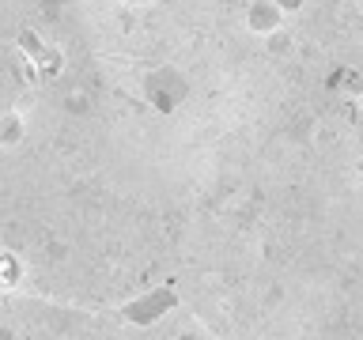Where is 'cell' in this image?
I'll use <instances>...</instances> for the list:
<instances>
[{
    "instance_id": "cell-2",
    "label": "cell",
    "mask_w": 363,
    "mask_h": 340,
    "mask_svg": "<svg viewBox=\"0 0 363 340\" xmlns=\"http://www.w3.org/2000/svg\"><path fill=\"white\" fill-rule=\"evenodd\" d=\"M27 283V261L16 249H0V295H16Z\"/></svg>"
},
{
    "instance_id": "cell-4",
    "label": "cell",
    "mask_w": 363,
    "mask_h": 340,
    "mask_svg": "<svg viewBox=\"0 0 363 340\" xmlns=\"http://www.w3.org/2000/svg\"><path fill=\"white\" fill-rule=\"evenodd\" d=\"M277 4H280V11H284V19H291V16H299V11H303L306 0H277Z\"/></svg>"
},
{
    "instance_id": "cell-1",
    "label": "cell",
    "mask_w": 363,
    "mask_h": 340,
    "mask_svg": "<svg viewBox=\"0 0 363 340\" xmlns=\"http://www.w3.org/2000/svg\"><path fill=\"white\" fill-rule=\"evenodd\" d=\"M284 11L277 0H246L242 4V27L254 34V38H272L284 27Z\"/></svg>"
},
{
    "instance_id": "cell-5",
    "label": "cell",
    "mask_w": 363,
    "mask_h": 340,
    "mask_svg": "<svg viewBox=\"0 0 363 340\" xmlns=\"http://www.w3.org/2000/svg\"><path fill=\"white\" fill-rule=\"evenodd\" d=\"M121 4H125V8H152L155 0H121Z\"/></svg>"
},
{
    "instance_id": "cell-3",
    "label": "cell",
    "mask_w": 363,
    "mask_h": 340,
    "mask_svg": "<svg viewBox=\"0 0 363 340\" xmlns=\"http://www.w3.org/2000/svg\"><path fill=\"white\" fill-rule=\"evenodd\" d=\"M30 125H27V113L23 110H4L0 113V147L4 152H16V147L27 140Z\"/></svg>"
}]
</instances>
